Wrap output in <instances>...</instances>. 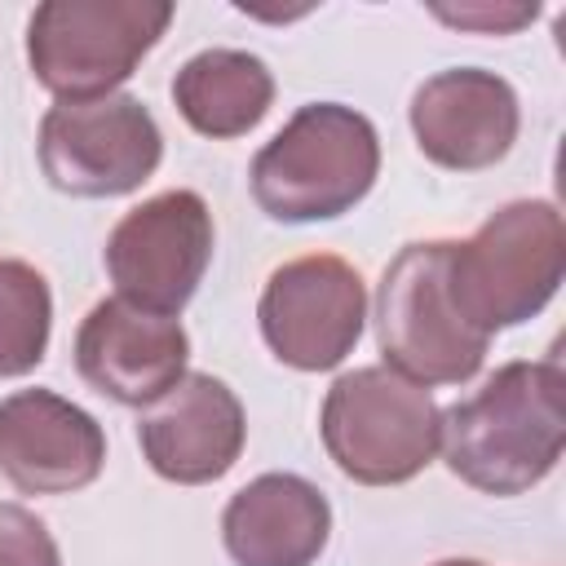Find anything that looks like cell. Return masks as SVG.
Returning a JSON list of instances; mask_svg holds the SVG:
<instances>
[{
    "label": "cell",
    "mask_w": 566,
    "mask_h": 566,
    "mask_svg": "<svg viewBox=\"0 0 566 566\" xmlns=\"http://www.w3.org/2000/svg\"><path fill=\"white\" fill-rule=\"evenodd\" d=\"M566 376L557 358L504 363L473 398L442 411L438 451L447 469L482 495L539 486L566 447Z\"/></svg>",
    "instance_id": "6da1fadb"
},
{
    "label": "cell",
    "mask_w": 566,
    "mask_h": 566,
    "mask_svg": "<svg viewBox=\"0 0 566 566\" xmlns=\"http://www.w3.org/2000/svg\"><path fill=\"white\" fill-rule=\"evenodd\" d=\"M380 172L376 124L340 102L301 106L252 159L248 186L274 221H332L358 208Z\"/></svg>",
    "instance_id": "7a4b0ae2"
},
{
    "label": "cell",
    "mask_w": 566,
    "mask_h": 566,
    "mask_svg": "<svg viewBox=\"0 0 566 566\" xmlns=\"http://www.w3.org/2000/svg\"><path fill=\"white\" fill-rule=\"evenodd\" d=\"M566 226L548 199L495 208L464 243L451 239V301L482 336L535 318L562 287Z\"/></svg>",
    "instance_id": "3957f363"
},
{
    "label": "cell",
    "mask_w": 566,
    "mask_h": 566,
    "mask_svg": "<svg viewBox=\"0 0 566 566\" xmlns=\"http://www.w3.org/2000/svg\"><path fill=\"white\" fill-rule=\"evenodd\" d=\"M332 464L363 486L411 482L442 438L433 394L394 367H354L332 380L318 416Z\"/></svg>",
    "instance_id": "277c9868"
},
{
    "label": "cell",
    "mask_w": 566,
    "mask_h": 566,
    "mask_svg": "<svg viewBox=\"0 0 566 566\" xmlns=\"http://www.w3.org/2000/svg\"><path fill=\"white\" fill-rule=\"evenodd\" d=\"M451 239L407 243L376 287V340L385 367L416 385H464L482 371L491 336L473 332L451 301Z\"/></svg>",
    "instance_id": "5b68a950"
},
{
    "label": "cell",
    "mask_w": 566,
    "mask_h": 566,
    "mask_svg": "<svg viewBox=\"0 0 566 566\" xmlns=\"http://www.w3.org/2000/svg\"><path fill=\"white\" fill-rule=\"evenodd\" d=\"M168 22V0H44L27 22V62L57 102L106 97L159 44Z\"/></svg>",
    "instance_id": "8992f818"
},
{
    "label": "cell",
    "mask_w": 566,
    "mask_h": 566,
    "mask_svg": "<svg viewBox=\"0 0 566 566\" xmlns=\"http://www.w3.org/2000/svg\"><path fill=\"white\" fill-rule=\"evenodd\" d=\"M35 150L53 190L75 199H115L155 177L164 159V133L142 97L106 93L49 106Z\"/></svg>",
    "instance_id": "52a82bcc"
},
{
    "label": "cell",
    "mask_w": 566,
    "mask_h": 566,
    "mask_svg": "<svg viewBox=\"0 0 566 566\" xmlns=\"http://www.w3.org/2000/svg\"><path fill=\"white\" fill-rule=\"evenodd\" d=\"M212 212L195 190H164L142 199L106 239V274L115 296L177 318L212 265Z\"/></svg>",
    "instance_id": "ba28073f"
},
{
    "label": "cell",
    "mask_w": 566,
    "mask_h": 566,
    "mask_svg": "<svg viewBox=\"0 0 566 566\" xmlns=\"http://www.w3.org/2000/svg\"><path fill=\"white\" fill-rule=\"evenodd\" d=\"M256 318L279 363L296 371H332L354 354L367 323L363 274L332 252L283 261L265 279Z\"/></svg>",
    "instance_id": "9c48e42d"
},
{
    "label": "cell",
    "mask_w": 566,
    "mask_h": 566,
    "mask_svg": "<svg viewBox=\"0 0 566 566\" xmlns=\"http://www.w3.org/2000/svg\"><path fill=\"white\" fill-rule=\"evenodd\" d=\"M186 327L124 296L97 301L75 332V367L84 385L119 407H150L186 376Z\"/></svg>",
    "instance_id": "30bf717a"
},
{
    "label": "cell",
    "mask_w": 566,
    "mask_h": 566,
    "mask_svg": "<svg viewBox=\"0 0 566 566\" xmlns=\"http://www.w3.org/2000/svg\"><path fill=\"white\" fill-rule=\"evenodd\" d=\"M522 128L517 93L482 66H451L411 93V133L424 159L451 172L495 168Z\"/></svg>",
    "instance_id": "8fae6325"
},
{
    "label": "cell",
    "mask_w": 566,
    "mask_h": 566,
    "mask_svg": "<svg viewBox=\"0 0 566 566\" xmlns=\"http://www.w3.org/2000/svg\"><path fill=\"white\" fill-rule=\"evenodd\" d=\"M243 402L212 371H186L137 420L146 464L177 486H203L226 478L243 455Z\"/></svg>",
    "instance_id": "7c38bea8"
},
{
    "label": "cell",
    "mask_w": 566,
    "mask_h": 566,
    "mask_svg": "<svg viewBox=\"0 0 566 566\" xmlns=\"http://www.w3.org/2000/svg\"><path fill=\"white\" fill-rule=\"evenodd\" d=\"M106 464L102 424L53 389H18L0 402V473L22 495H71Z\"/></svg>",
    "instance_id": "4fadbf2b"
},
{
    "label": "cell",
    "mask_w": 566,
    "mask_h": 566,
    "mask_svg": "<svg viewBox=\"0 0 566 566\" xmlns=\"http://www.w3.org/2000/svg\"><path fill=\"white\" fill-rule=\"evenodd\" d=\"M332 539V504L301 473H261L221 513L234 566H314Z\"/></svg>",
    "instance_id": "5bb4252c"
},
{
    "label": "cell",
    "mask_w": 566,
    "mask_h": 566,
    "mask_svg": "<svg viewBox=\"0 0 566 566\" xmlns=\"http://www.w3.org/2000/svg\"><path fill=\"white\" fill-rule=\"evenodd\" d=\"M172 102L195 133L230 142L265 119L274 102V75L248 49H203L172 75Z\"/></svg>",
    "instance_id": "9a60e30c"
},
{
    "label": "cell",
    "mask_w": 566,
    "mask_h": 566,
    "mask_svg": "<svg viewBox=\"0 0 566 566\" xmlns=\"http://www.w3.org/2000/svg\"><path fill=\"white\" fill-rule=\"evenodd\" d=\"M53 332L49 279L18 256H0V380L27 376L44 363Z\"/></svg>",
    "instance_id": "2e32d148"
},
{
    "label": "cell",
    "mask_w": 566,
    "mask_h": 566,
    "mask_svg": "<svg viewBox=\"0 0 566 566\" xmlns=\"http://www.w3.org/2000/svg\"><path fill=\"white\" fill-rule=\"evenodd\" d=\"M0 566H62L53 531L22 504H0Z\"/></svg>",
    "instance_id": "e0dca14e"
},
{
    "label": "cell",
    "mask_w": 566,
    "mask_h": 566,
    "mask_svg": "<svg viewBox=\"0 0 566 566\" xmlns=\"http://www.w3.org/2000/svg\"><path fill=\"white\" fill-rule=\"evenodd\" d=\"M433 18H442L447 27H460V31H482V35H509L526 22L539 18V4H433Z\"/></svg>",
    "instance_id": "ac0fdd59"
},
{
    "label": "cell",
    "mask_w": 566,
    "mask_h": 566,
    "mask_svg": "<svg viewBox=\"0 0 566 566\" xmlns=\"http://www.w3.org/2000/svg\"><path fill=\"white\" fill-rule=\"evenodd\" d=\"M433 566H482V562H473V557H447V562H433Z\"/></svg>",
    "instance_id": "d6986e66"
}]
</instances>
